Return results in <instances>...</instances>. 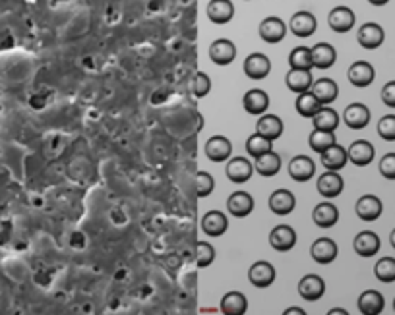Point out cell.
<instances>
[{
  "mask_svg": "<svg viewBox=\"0 0 395 315\" xmlns=\"http://www.w3.org/2000/svg\"><path fill=\"white\" fill-rule=\"evenodd\" d=\"M258 31H260V37L266 43L275 45V43H281L287 35V24L277 16H268L260 22Z\"/></svg>",
  "mask_w": 395,
  "mask_h": 315,
  "instance_id": "cell-1",
  "label": "cell"
},
{
  "mask_svg": "<svg viewBox=\"0 0 395 315\" xmlns=\"http://www.w3.org/2000/svg\"><path fill=\"white\" fill-rule=\"evenodd\" d=\"M254 172H256L254 171V164L246 157H231L227 161V167H225V174H227V178L233 182V184L248 182Z\"/></svg>",
  "mask_w": 395,
  "mask_h": 315,
  "instance_id": "cell-2",
  "label": "cell"
},
{
  "mask_svg": "<svg viewBox=\"0 0 395 315\" xmlns=\"http://www.w3.org/2000/svg\"><path fill=\"white\" fill-rule=\"evenodd\" d=\"M386 39V33H384V27L380 24H374V22H369V24H362L357 31V41L362 49H369V51H374L378 46H382Z\"/></svg>",
  "mask_w": 395,
  "mask_h": 315,
  "instance_id": "cell-3",
  "label": "cell"
},
{
  "mask_svg": "<svg viewBox=\"0 0 395 315\" xmlns=\"http://www.w3.org/2000/svg\"><path fill=\"white\" fill-rule=\"evenodd\" d=\"M275 277H277V273L270 262H256L248 269V280L256 289H270L275 282Z\"/></svg>",
  "mask_w": 395,
  "mask_h": 315,
  "instance_id": "cell-4",
  "label": "cell"
},
{
  "mask_svg": "<svg viewBox=\"0 0 395 315\" xmlns=\"http://www.w3.org/2000/svg\"><path fill=\"white\" fill-rule=\"evenodd\" d=\"M316 188L318 194L325 199H333L337 196H341L343 188H345V182H343L341 174L337 171H325L316 182Z\"/></svg>",
  "mask_w": 395,
  "mask_h": 315,
  "instance_id": "cell-5",
  "label": "cell"
},
{
  "mask_svg": "<svg viewBox=\"0 0 395 315\" xmlns=\"http://www.w3.org/2000/svg\"><path fill=\"white\" fill-rule=\"evenodd\" d=\"M243 68L250 80H266L271 72V62L264 53H252L246 56Z\"/></svg>",
  "mask_w": 395,
  "mask_h": 315,
  "instance_id": "cell-6",
  "label": "cell"
},
{
  "mask_svg": "<svg viewBox=\"0 0 395 315\" xmlns=\"http://www.w3.org/2000/svg\"><path fill=\"white\" fill-rule=\"evenodd\" d=\"M209 58L217 66H229L236 58V46L231 39H216L209 45Z\"/></svg>",
  "mask_w": 395,
  "mask_h": 315,
  "instance_id": "cell-7",
  "label": "cell"
},
{
  "mask_svg": "<svg viewBox=\"0 0 395 315\" xmlns=\"http://www.w3.org/2000/svg\"><path fill=\"white\" fill-rule=\"evenodd\" d=\"M270 246L275 252H291L296 246V230L289 225H277L270 232Z\"/></svg>",
  "mask_w": 395,
  "mask_h": 315,
  "instance_id": "cell-8",
  "label": "cell"
},
{
  "mask_svg": "<svg viewBox=\"0 0 395 315\" xmlns=\"http://www.w3.org/2000/svg\"><path fill=\"white\" fill-rule=\"evenodd\" d=\"M206 155L213 162L229 161L233 155V144L225 135H211L206 144Z\"/></svg>",
  "mask_w": 395,
  "mask_h": 315,
  "instance_id": "cell-9",
  "label": "cell"
},
{
  "mask_svg": "<svg viewBox=\"0 0 395 315\" xmlns=\"http://www.w3.org/2000/svg\"><path fill=\"white\" fill-rule=\"evenodd\" d=\"M310 255H312V259H314L316 263L330 265V263L337 259L339 248H337V244L333 242L332 238H318V240L312 244V248H310Z\"/></svg>",
  "mask_w": 395,
  "mask_h": 315,
  "instance_id": "cell-10",
  "label": "cell"
},
{
  "mask_svg": "<svg viewBox=\"0 0 395 315\" xmlns=\"http://www.w3.org/2000/svg\"><path fill=\"white\" fill-rule=\"evenodd\" d=\"M355 211H357V216H359L360 221L372 223V221L380 219L382 211H384V205H382V199L378 198V196L366 194V196L359 198L357 205H355Z\"/></svg>",
  "mask_w": 395,
  "mask_h": 315,
  "instance_id": "cell-11",
  "label": "cell"
},
{
  "mask_svg": "<svg viewBox=\"0 0 395 315\" xmlns=\"http://www.w3.org/2000/svg\"><path fill=\"white\" fill-rule=\"evenodd\" d=\"M357 16L349 6H335L328 16V24L332 27L335 33H347L355 27Z\"/></svg>",
  "mask_w": 395,
  "mask_h": 315,
  "instance_id": "cell-12",
  "label": "cell"
},
{
  "mask_svg": "<svg viewBox=\"0 0 395 315\" xmlns=\"http://www.w3.org/2000/svg\"><path fill=\"white\" fill-rule=\"evenodd\" d=\"M289 27H291V33L298 39H306V37L314 35L316 27H318V22H316L314 14L312 12H296L295 16L289 22Z\"/></svg>",
  "mask_w": 395,
  "mask_h": 315,
  "instance_id": "cell-13",
  "label": "cell"
},
{
  "mask_svg": "<svg viewBox=\"0 0 395 315\" xmlns=\"http://www.w3.org/2000/svg\"><path fill=\"white\" fill-rule=\"evenodd\" d=\"M298 294L305 298L306 302H318L325 294V282L314 273L305 275L298 282Z\"/></svg>",
  "mask_w": 395,
  "mask_h": 315,
  "instance_id": "cell-14",
  "label": "cell"
},
{
  "mask_svg": "<svg viewBox=\"0 0 395 315\" xmlns=\"http://www.w3.org/2000/svg\"><path fill=\"white\" fill-rule=\"evenodd\" d=\"M244 110L252 117H261L270 108V95L264 90H250L243 97Z\"/></svg>",
  "mask_w": 395,
  "mask_h": 315,
  "instance_id": "cell-15",
  "label": "cell"
},
{
  "mask_svg": "<svg viewBox=\"0 0 395 315\" xmlns=\"http://www.w3.org/2000/svg\"><path fill=\"white\" fill-rule=\"evenodd\" d=\"M316 174V164L306 155H296L289 162V176L295 182H308Z\"/></svg>",
  "mask_w": 395,
  "mask_h": 315,
  "instance_id": "cell-16",
  "label": "cell"
},
{
  "mask_svg": "<svg viewBox=\"0 0 395 315\" xmlns=\"http://www.w3.org/2000/svg\"><path fill=\"white\" fill-rule=\"evenodd\" d=\"M347 78L355 85V87H369L370 83L376 78V70L374 66L366 60H359V62L350 64Z\"/></svg>",
  "mask_w": 395,
  "mask_h": 315,
  "instance_id": "cell-17",
  "label": "cell"
},
{
  "mask_svg": "<svg viewBox=\"0 0 395 315\" xmlns=\"http://www.w3.org/2000/svg\"><path fill=\"white\" fill-rule=\"evenodd\" d=\"M270 211L271 213H275L279 216H285L289 213H293L296 207V199H295V194L293 191H289V189H275L273 194L270 196Z\"/></svg>",
  "mask_w": 395,
  "mask_h": 315,
  "instance_id": "cell-18",
  "label": "cell"
},
{
  "mask_svg": "<svg viewBox=\"0 0 395 315\" xmlns=\"http://www.w3.org/2000/svg\"><path fill=\"white\" fill-rule=\"evenodd\" d=\"M353 248L360 257H374L380 252V236L372 230H362L355 236Z\"/></svg>",
  "mask_w": 395,
  "mask_h": 315,
  "instance_id": "cell-19",
  "label": "cell"
},
{
  "mask_svg": "<svg viewBox=\"0 0 395 315\" xmlns=\"http://www.w3.org/2000/svg\"><path fill=\"white\" fill-rule=\"evenodd\" d=\"M207 18L217 26H225L234 18V4L231 0H209L207 4Z\"/></svg>",
  "mask_w": 395,
  "mask_h": 315,
  "instance_id": "cell-20",
  "label": "cell"
},
{
  "mask_svg": "<svg viewBox=\"0 0 395 315\" xmlns=\"http://www.w3.org/2000/svg\"><path fill=\"white\" fill-rule=\"evenodd\" d=\"M343 120L350 130H362L369 126L370 122V110L366 105L362 103H350L349 107L343 112Z\"/></svg>",
  "mask_w": 395,
  "mask_h": 315,
  "instance_id": "cell-21",
  "label": "cell"
},
{
  "mask_svg": "<svg viewBox=\"0 0 395 315\" xmlns=\"http://www.w3.org/2000/svg\"><path fill=\"white\" fill-rule=\"evenodd\" d=\"M227 209L236 219H244L254 211V198L248 191H234L227 199Z\"/></svg>",
  "mask_w": 395,
  "mask_h": 315,
  "instance_id": "cell-22",
  "label": "cell"
},
{
  "mask_svg": "<svg viewBox=\"0 0 395 315\" xmlns=\"http://www.w3.org/2000/svg\"><path fill=\"white\" fill-rule=\"evenodd\" d=\"M312 221L318 228H332L339 221V209L330 201H322L312 211Z\"/></svg>",
  "mask_w": 395,
  "mask_h": 315,
  "instance_id": "cell-23",
  "label": "cell"
},
{
  "mask_svg": "<svg viewBox=\"0 0 395 315\" xmlns=\"http://www.w3.org/2000/svg\"><path fill=\"white\" fill-rule=\"evenodd\" d=\"M256 134L264 135L266 139L275 142L283 135V120L275 114H261L258 117V124H256Z\"/></svg>",
  "mask_w": 395,
  "mask_h": 315,
  "instance_id": "cell-24",
  "label": "cell"
},
{
  "mask_svg": "<svg viewBox=\"0 0 395 315\" xmlns=\"http://www.w3.org/2000/svg\"><path fill=\"white\" fill-rule=\"evenodd\" d=\"M347 155H349V161L357 167H366L370 162L374 161V155H376V149L370 142H364V139H359V142H353L350 147L347 149Z\"/></svg>",
  "mask_w": 395,
  "mask_h": 315,
  "instance_id": "cell-25",
  "label": "cell"
},
{
  "mask_svg": "<svg viewBox=\"0 0 395 315\" xmlns=\"http://www.w3.org/2000/svg\"><path fill=\"white\" fill-rule=\"evenodd\" d=\"M320 159H322V167L325 171H341L343 167L349 162V155H347L345 147L333 144L323 153H320Z\"/></svg>",
  "mask_w": 395,
  "mask_h": 315,
  "instance_id": "cell-26",
  "label": "cell"
},
{
  "mask_svg": "<svg viewBox=\"0 0 395 315\" xmlns=\"http://www.w3.org/2000/svg\"><path fill=\"white\" fill-rule=\"evenodd\" d=\"M310 91L314 93V97L322 103L323 107L332 105L333 101L339 97V85L333 80H330V78H322V80L314 81Z\"/></svg>",
  "mask_w": 395,
  "mask_h": 315,
  "instance_id": "cell-27",
  "label": "cell"
},
{
  "mask_svg": "<svg viewBox=\"0 0 395 315\" xmlns=\"http://www.w3.org/2000/svg\"><path fill=\"white\" fill-rule=\"evenodd\" d=\"M229 228V219L221 211H209L202 219V230L211 238L223 236Z\"/></svg>",
  "mask_w": 395,
  "mask_h": 315,
  "instance_id": "cell-28",
  "label": "cell"
},
{
  "mask_svg": "<svg viewBox=\"0 0 395 315\" xmlns=\"http://www.w3.org/2000/svg\"><path fill=\"white\" fill-rule=\"evenodd\" d=\"M386 300L378 290H366L359 298V309L362 315H380L384 312Z\"/></svg>",
  "mask_w": 395,
  "mask_h": 315,
  "instance_id": "cell-29",
  "label": "cell"
},
{
  "mask_svg": "<svg viewBox=\"0 0 395 315\" xmlns=\"http://www.w3.org/2000/svg\"><path fill=\"white\" fill-rule=\"evenodd\" d=\"M285 83H287V87L293 93H305V91H310L312 83H314V78H312L310 70H295V68H291L287 76H285Z\"/></svg>",
  "mask_w": 395,
  "mask_h": 315,
  "instance_id": "cell-30",
  "label": "cell"
},
{
  "mask_svg": "<svg viewBox=\"0 0 395 315\" xmlns=\"http://www.w3.org/2000/svg\"><path fill=\"white\" fill-rule=\"evenodd\" d=\"M337 60V51L330 43H318L312 46V64L318 70H328L332 68Z\"/></svg>",
  "mask_w": 395,
  "mask_h": 315,
  "instance_id": "cell-31",
  "label": "cell"
},
{
  "mask_svg": "<svg viewBox=\"0 0 395 315\" xmlns=\"http://www.w3.org/2000/svg\"><path fill=\"white\" fill-rule=\"evenodd\" d=\"M254 171L258 172L260 176H266V178L277 176V172L281 171V157L275 151H268V153L260 155L254 162Z\"/></svg>",
  "mask_w": 395,
  "mask_h": 315,
  "instance_id": "cell-32",
  "label": "cell"
},
{
  "mask_svg": "<svg viewBox=\"0 0 395 315\" xmlns=\"http://www.w3.org/2000/svg\"><path fill=\"white\" fill-rule=\"evenodd\" d=\"M248 312V300L241 292H227L221 300V314L244 315Z\"/></svg>",
  "mask_w": 395,
  "mask_h": 315,
  "instance_id": "cell-33",
  "label": "cell"
},
{
  "mask_svg": "<svg viewBox=\"0 0 395 315\" xmlns=\"http://www.w3.org/2000/svg\"><path fill=\"white\" fill-rule=\"evenodd\" d=\"M322 103L316 99L314 93L312 91H305V93H298L296 97L295 108L296 112L300 114L303 118H314L320 110H322Z\"/></svg>",
  "mask_w": 395,
  "mask_h": 315,
  "instance_id": "cell-34",
  "label": "cell"
},
{
  "mask_svg": "<svg viewBox=\"0 0 395 315\" xmlns=\"http://www.w3.org/2000/svg\"><path fill=\"white\" fill-rule=\"evenodd\" d=\"M312 124L316 130H323V132H335L339 126V114L330 107H322V110L312 118Z\"/></svg>",
  "mask_w": 395,
  "mask_h": 315,
  "instance_id": "cell-35",
  "label": "cell"
},
{
  "mask_svg": "<svg viewBox=\"0 0 395 315\" xmlns=\"http://www.w3.org/2000/svg\"><path fill=\"white\" fill-rule=\"evenodd\" d=\"M289 64L291 68L295 70H312L314 64H312V49L308 46H296L289 54Z\"/></svg>",
  "mask_w": 395,
  "mask_h": 315,
  "instance_id": "cell-36",
  "label": "cell"
},
{
  "mask_svg": "<svg viewBox=\"0 0 395 315\" xmlns=\"http://www.w3.org/2000/svg\"><path fill=\"white\" fill-rule=\"evenodd\" d=\"M335 144V132H323V130H312V134L308 135V145L316 153H323L328 147Z\"/></svg>",
  "mask_w": 395,
  "mask_h": 315,
  "instance_id": "cell-37",
  "label": "cell"
},
{
  "mask_svg": "<svg viewBox=\"0 0 395 315\" xmlns=\"http://www.w3.org/2000/svg\"><path fill=\"white\" fill-rule=\"evenodd\" d=\"M209 90H211V80H209V76L206 72L192 74L188 83V91L192 97L202 99V97H206L207 93H209Z\"/></svg>",
  "mask_w": 395,
  "mask_h": 315,
  "instance_id": "cell-38",
  "label": "cell"
},
{
  "mask_svg": "<svg viewBox=\"0 0 395 315\" xmlns=\"http://www.w3.org/2000/svg\"><path fill=\"white\" fill-rule=\"evenodd\" d=\"M268 151H273V142L266 139L264 135L254 132V134L246 139V153L254 157V159H258L260 155L268 153Z\"/></svg>",
  "mask_w": 395,
  "mask_h": 315,
  "instance_id": "cell-39",
  "label": "cell"
},
{
  "mask_svg": "<svg viewBox=\"0 0 395 315\" xmlns=\"http://www.w3.org/2000/svg\"><path fill=\"white\" fill-rule=\"evenodd\" d=\"M213 259H216V250H213L211 244L198 242L194 246V263H196V267L206 269V267H209L213 263Z\"/></svg>",
  "mask_w": 395,
  "mask_h": 315,
  "instance_id": "cell-40",
  "label": "cell"
},
{
  "mask_svg": "<svg viewBox=\"0 0 395 315\" xmlns=\"http://www.w3.org/2000/svg\"><path fill=\"white\" fill-rule=\"evenodd\" d=\"M192 186H194V194L198 198H207L213 189H216V180L209 172H198L192 180Z\"/></svg>",
  "mask_w": 395,
  "mask_h": 315,
  "instance_id": "cell-41",
  "label": "cell"
},
{
  "mask_svg": "<svg viewBox=\"0 0 395 315\" xmlns=\"http://www.w3.org/2000/svg\"><path fill=\"white\" fill-rule=\"evenodd\" d=\"M374 275L380 282H395V259L394 257H382L374 265Z\"/></svg>",
  "mask_w": 395,
  "mask_h": 315,
  "instance_id": "cell-42",
  "label": "cell"
},
{
  "mask_svg": "<svg viewBox=\"0 0 395 315\" xmlns=\"http://www.w3.org/2000/svg\"><path fill=\"white\" fill-rule=\"evenodd\" d=\"M378 135L386 142H395V114H386L378 122Z\"/></svg>",
  "mask_w": 395,
  "mask_h": 315,
  "instance_id": "cell-43",
  "label": "cell"
},
{
  "mask_svg": "<svg viewBox=\"0 0 395 315\" xmlns=\"http://www.w3.org/2000/svg\"><path fill=\"white\" fill-rule=\"evenodd\" d=\"M380 174L387 178V180H395V153H387L380 159Z\"/></svg>",
  "mask_w": 395,
  "mask_h": 315,
  "instance_id": "cell-44",
  "label": "cell"
},
{
  "mask_svg": "<svg viewBox=\"0 0 395 315\" xmlns=\"http://www.w3.org/2000/svg\"><path fill=\"white\" fill-rule=\"evenodd\" d=\"M382 101L389 108H395V81H387L382 87Z\"/></svg>",
  "mask_w": 395,
  "mask_h": 315,
  "instance_id": "cell-45",
  "label": "cell"
},
{
  "mask_svg": "<svg viewBox=\"0 0 395 315\" xmlns=\"http://www.w3.org/2000/svg\"><path fill=\"white\" fill-rule=\"evenodd\" d=\"M291 314L306 315V312H303V309H300V307H289V309H285V314H283V315H291Z\"/></svg>",
  "mask_w": 395,
  "mask_h": 315,
  "instance_id": "cell-46",
  "label": "cell"
},
{
  "mask_svg": "<svg viewBox=\"0 0 395 315\" xmlns=\"http://www.w3.org/2000/svg\"><path fill=\"white\" fill-rule=\"evenodd\" d=\"M372 6H386L389 0H369Z\"/></svg>",
  "mask_w": 395,
  "mask_h": 315,
  "instance_id": "cell-47",
  "label": "cell"
},
{
  "mask_svg": "<svg viewBox=\"0 0 395 315\" xmlns=\"http://www.w3.org/2000/svg\"><path fill=\"white\" fill-rule=\"evenodd\" d=\"M389 244H392V248L395 250V228L392 230V235H389Z\"/></svg>",
  "mask_w": 395,
  "mask_h": 315,
  "instance_id": "cell-48",
  "label": "cell"
},
{
  "mask_svg": "<svg viewBox=\"0 0 395 315\" xmlns=\"http://www.w3.org/2000/svg\"><path fill=\"white\" fill-rule=\"evenodd\" d=\"M333 314H345V315H347V312H345V309H341V307H335V309H332V312H330V315H333Z\"/></svg>",
  "mask_w": 395,
  "mask_h": 315,
  "instance_id": "cell-49",
  "label": "cell"
},
{
  "mask_svg": "<svg viewBox=\"0 0 395 315\" xmlns=\"http://www.w3.org/2000/svg\"><path fill=\"white\" fill-rule=\"evenodd\" d=\"M394 309H395V300H394Z\"/></svg>",
  "mask_w": 395,
  "mask_h": 315,
  "instance_id": "cell-50",
  "label": "cell"
}]
</instances>
